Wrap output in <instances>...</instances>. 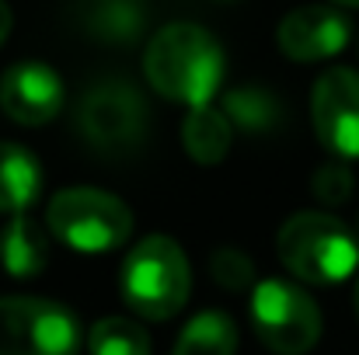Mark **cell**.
Listing matches in <instances>:
<instances>
[{
    "mask_svg": "<svg viewBox=\"0 0 359 355\" xmlns=\"http://www.w3.org/2000/svg\"><path fill=\"white\" fill-rule=\"evenodd\" d=\"M143 74L150 88L171 102L189 109L210 105L224 84V49L203 25L175 21L150 35Z\"/></svg>",
    "mask_w": 359,
    "mask_h": 355,
    "instance_id": "1",
    "label": "cell"
},
{
    "mask_svg": "<svg viewBox=\"0 0 359 355\" xmlns=\"http://www.w3.org/2000/svg\"><path fill=\"white\" fill-rule=\"evenodd\" d=\"M119 293L136 317L147 321L175 317L192 293V268L182 244L164 234L143 237L122 261Z\"/></svg>",
    "mask_w": 359,
    "mask_h": 355,
    "instance_id": "2",
    "label": "cell"
},
{
    "mask_svg": "<svg viewBox=\"0 0 359 355\" xmlns=\"http://www.w3.org/2000/svg\"><path fill=\"white\" fill-rule=\"evenodd\" d=\"M279 261L311 286H335L346 282L359 265L356 234L335 220L332 213H293L276 234Z\"/></svg>",
    "mask_w": 359,
    "mask_h": 355,
    "instance_id": "3",
    "label": "cell"
},
{
    "mask_svg": "<svg viewBox=\"0 0 359 355\" xmlns=\"http://www.w3.org/2000/svg\"><path fill=\"white\" fill-rule=\"evenodd\" d=\"M46 227L81 254H105L133 234V213L119 195L91 185L63 188L46 209Z\"/></svg>",
    "mask_w": 359,
    "mask_h": 355,
    "instance_id": "4",
    "label": "cell"
},
{
    "mask_svg": "<svg viewBox=\"0 0 359 355\" xmlns=\"http://www.w3.org/2000/svg\"><path fill=\"white\" fill-rule=\"evenodd\" d=\"M251 324L276 355H307L321 338L318 303L286 279H262L251 289Z\"/></svg>",
    "mask_w": 359,
    "mask_h": 355,
    "instance_id": "5",
    "label": "cell"
},
{
    "mask_svg": "<svg viewBox=\"0 0 359 355\" xmlns=\"http://www.w3.org/2000/svg\"><path fill=\"white\" fill-rule=\"evenodd\" d=\"M77 317L42 296H0V355H77Z\"/></svg>",
    "mask_w": 359,
    "mask_h": 355,
    "instance_id": "6",
    "label": "cell"
},
{
    "mask_svg": "<svg viewBox=\"0 0 359 355\" xmlns=\"http://www.w3.org/2000/svg\"><path fill=\"white\" fill-rule=\"evenodd\" d=\"M77 129L98 150H126L136 146L147 129V105L136 88L126 81H105L84 91L77 105Z\"/></svg>",
    "mask_w": 359,
    "mask_h": 355,
    "instance_id": "7",
    "label": "cell"
},
{
    "mask_svg": "<svg viewBox=\"0 0 359 355\" xmlns=\"http://www.w3.org/2000/svg\"><path fill=\"white\" fill-rule=\"evenodd\" d=\"M311 122L325 150L342 160L359 157V74L332 67L311 91Z\"/></svg>",
    "mask_w": 359,
    "mask_h": 355,
    "instance_id": "8",
    "label": "cell"
},
{
    "mask_svg": "<svg viewBox=\"0 0 359 355\" xmlns=\"http://www.w3.org/2000/svg\"><path fill=\"white\" fill-rule=\"evenodd\" d=\"M349 18L332 7V4H304L293 7L279 28H276V42L283 49L286 60L293 63H321L339 56L349 46Z\"/></svg>",
    "mask_w": 359,
    "mask_h": 355,
    "instance_id": "9",
    "label": "cell"
},
{
    "mask_svg": "<svg viewBox=\"0 0 359 355\" xmlns=\"http://www.w3.org/2000/svg\"><path fill=\"white\" fill-rule=\"evenodd\" d=\"M63 109V81L49 63L25 60L0 77V112L18 125H46Z\"/></svg>",
    "mask_w": 359,
    "mask_h": 355,
    "instance_id": "10",
    "label": "cell"
},
{
    "mask_svg": "<svg viewBox=\"0 0 359 355\" xmlns=\"http://www.w3.org/2000/svg\"><path fill=\"white\" fill-rule=\"evenodd\" d=\"M46 230L32 216L11 213V223L0 230V265L7 275L35 279L49 265V234Z\"/></svg>",
    "mask_w": 359,
    "mask_h": 355,
    "instance_id": "11",
    "label": "cell"
},
{
    "mask_svg": "<svg viewBox=\"0 0 359 355\" xmlns=\"http://www.w3.org/2000/svg\"><path fill=\"white\" fill-rule=\"evenodd\" d=\"M42 188L39 157L21 143H0V213H25Z\"/></svg>",
    "mask_w": 359,
    "mask_h": 355,
    "instance_id": "12",
    "label": "cell"
},
{
    "mask_svg": "<svg viewBox=\"0 0 359 355\" xmlns=\"http://www.w3.org/2000/svg\"><path fill=\"white\" fill-rule=\"evenodd\" d=\"M182 143L196 164H220L231 153V118L224 109L213 105H196L182 122Z\"/></svg>",
    "mask_w": 359,
    "mask_h": 355,
    "instance_id": "13",
    "label": "cell"
},
{
    "mask_svg": "<svg viewBox=\"0 0 359 355\" xmlns=\"http://www.w3.org/2000/svg\"><path fill=\"white\" fill-rule=\"evenodd\" d=\"M234 352H238V324L224 310H203L182 328L171 355H234Z\"/></svg>",
    "mask_w": 359,
    "mask_h": 355,
    "instance_id": "14",
    "label": "cell"
},
{
    "mask_svg": "<svg viewBox=\"0 0 359 355\" xmlns=\"http://www.w3.org/2000/svg\"><path fill=\"white\" fill-rule=\"evenodd\" d=\"M88 32L102 42H133L147 25L143 0H91L88 4Z\"/></svg>",
    "mask_w": 359,
    "mask_h": 355,
    "instance_id": "15",
    "label": "cell"
},
{
    "mask_svg": "<svg viewBox=\"0 0 359 355\" xmlns=\"http://www.w3.org/2000/svg\"><path fill=\"white\" fill-rule=\"evenodd\" d=\"M224 112L244 132H272L283 122V105L262 84H241L224 95Z\"/></svg>",
    "mask_w": 359,
    "mask_h": 355,
    "instance_id": "16",
    "label": "cell"
},
{
    "mask_svg": "<svg viewBox=\"0 0 359 355\" xmlns=\"http://www.w3.org/2000/svg\"><path fill=\"white\" fill-rule=\"evenodd\" d=\"M91 355H150V335L133 317H102L88 335Z\"/></svg>",
    "mask_w": 359,
    "mask_h": 355,
    "instance_id": "17",
    "label": "cell"
},
{
    "mask_svg": "<svg viewBox=\"0 0 359 355\" xmlns=\"http://www.w3.org/2000/svg\"><path fill=\"white\" fill-rule=\"evenodd\" d=\"M210 275L217 279V286L241 293V289H255V265L241 247H217L210 254Z\"/></svg>",
    "mask_w": 359,
    "mask_h": 355,
    "instance_id": "18",
    "label": "cell"
},
{
    "mask_svg": "<svg viewBox=\"0 0 359 355\" xmlns=\"http://www.w3.org/2000/svg\"><path fill=\"white\" fill-rule=\"evenodd\" d=\"M353 188H356V178H353V167H349L342 157L321 164V167L314 171V178H311V192H314V199L325 202V206H342V202H349Z\"/></svg>",
    "mask_w": 359,
    "mask_h": 355,
    "instance_id": "19",
    "label": "cell"
},
{
    "mask_svg": "<svg viewBox=\"0 0 359 355\" xmlns=\"http://www.w3.org/2000/svg\"><path fill=\"white\" fill-rule=\"evenodd\" d=\"M11 25H14V14H11L7 0H0V46L7 42V35H11Z\"/></svg>",
    "mask_w": 359,
    "mask_h": 355,
    "instance_id": "20",
    "label": "cell"
},
{
    "mask_svg": "<svg viewBox=\"0 0 359 355\" xmlns=\"http://www.w3.org/2000/svg\"><path fill=\"white\" fill-rule=\"evenodd\" d=\"M332 4H339V7H359V0H332Z\"/></svg>",
    "mask_w": 359,
    "mask_h": 355,
    "instance_id": "21",
    "label": "cell"
},
{
    "mask_svg": "<svg viewBox=\"0 0 359 355\" xmlns=\"http://www.w3.org/2000/svg\"><path fill=\"white\" fill-rule=\"evenodd\" d=\"M353 307H356V317H359V282H356V293H353Z\"/></svg>",
    "mask_w": 359,
    "mask_h": 355,
    "instance_id": "22",
    "label": "cell"
}]
</instances>
